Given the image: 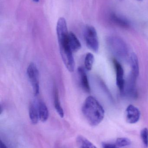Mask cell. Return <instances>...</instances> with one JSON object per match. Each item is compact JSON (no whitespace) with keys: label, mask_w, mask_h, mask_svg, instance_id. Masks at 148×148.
<instances>
[{"label":"cell","mask_w":148,"mask_h":148,"mask_svg":"<svg viewBox=\"0 0 148 148\" xmlns=\"http://www.w3.org/2000/svg\"><path fill=\"white\" fill-rule=\"evenodd\" d=\"M56 34L63 61L70 72H74L75 62L68 43L69 33L67 21L64 18H60L57 21Z\"/></svg>","instance_id":"cell-1"},{"label":"cell","mask_w":148,"mask_h":148,"mask_svg":"<svg viewBox=\"0 0 148 148\" xmlns=\"http://www.w3.org/2000/svg\"><path fill=\"white\" fill-rule=\"evenodd\" d=\"M82 112L87 121L92 126L100 124L105 115L103 107L95 97L91 96L85 100L82 108Z\"/></svg>","instance_id":"cell-2"},{"label":"cell","mask_w":148,"mask_h":148,"mask_svg":"<svg viewBox=\"0 0 148 148\" xmlns=\"http://www.w3.org/2000/svg\"><path fill=\"white\" fill-rule=\"evenodd\" d=\"M107 43L110 51L117 57L123 58L127 56V47L120 38L110 36L107 39Z\"/></svg>","instance_id":"cell-3"},{"label":"cell","mask_w":148,"mask_h":148,"mask_svg":"<svg viewBox=\"0 0 148 148\" xmlns=\"http://www.w3.org/2000/svg\"><path fill=\"white\" fill-rule=\"evenodd\" d=\"M83 35L87 47L95 53H97L99 50V42L95 28L93 26H86Z\"/></svg>","instance_id":"cell-4"},{"label":"cell","mask_w":148,"mask_h":148,"mask_svg":"<svg viewBox=\"0 0 148 148\" xmlns=\"http://www.w3.org/2000/svg\"><path fill=\"white\" fill-rule=\"evenodd\" d=\"M27 74L32 85L33 92L35 96H37L40 92L39 72L35 63L31 62L27 69Z\"/></svg>","instance_id":"cell-5"},{"label":"cell","mask_w":148,"mask_h":148,"mask_svg":"<svg viewBox=\"0 0 148 148\" xmlns=\"http://www.w3.org/2000/svg\"><path fill=\"white\" fill-rule=\"evenodd\" d=\"M137 77L132 73L128 77L127 82H125V88L123 95L132 99L137 97V91L136 88V80Z\"/></svg>","instance_id":"cell-6"},{"label":"cell","mask_w":148,"mask_h":148,"mask_svg":"<svg viewBox=\"0 0 148 148\" xmlns=\"http://www.w3.org/2000/svg\"><path fill=\"white\" fill-rule=\"evenodd\" d=\"M113 63L116 73V85L120 93L122 94L124 91L125 84L124 79V70L120 63L117 60L114 59Z\"/></svg>","instance_id":"cell-7"},{"label":"cell","mask_w":148,"mask_h":148,"mask_svg":"<svg viewBox=\"0 0 148 148\" xmlns=\"http://www.w3.org/2000/svg\"><path fill=\"white\" fill-rule=\"evenodd\" d=\"M140 117V112L138 108L133 105H129L126 109V120L130 124L136 123Z\"/></svg>","instance_id":"cell-8"},{"label":"cell","mask_w":148,"mask_h":148,"mask_svg":"<svg viewBox=\"0 0 148 148\" xmlns=\"http://www.w3.org/2000/svg\"><path fill=\"white\" fill-rule=\"evenodd\" d=\"M80 77L81 86L83 90L87 93H90V87L87 75L85 69L82 67H79L77 69Z\"/></svg>","instance_id":"cell-9"},{"label":"cell","mask_w":148,"mask_h":148,"mask_svg":"<svg viewBox=\"0 0 148 148\" xmlns=\"http://www.w3.org/2000/svg\"><path fill=\"white\" fill-rule=\"evenodd\" d=\"M29 115L31 123L34 124L37 123L40 120L37 103L33 101L30 102L29 106Z\"/></svg>","instance_id":"cell-10"},{"label":"cell","mask_w":148,"mask_h":148,"mask_svg":"<svg viewBox=\"0 0 148 148\" xmlns=\"http://www.w3.org/2000/svg\"><path fill=\"white\" fill-rule=\"evenodd\" d=\"M68 43L70 49L73 53L77 52L81 48V42L73 32H70L69 34Z\"/></svg>","instance_id":"cell-11"},{"label":"cell","mask_w":148,"mask_h":148,"mask_svg":"<svg viewBox=\"0 0 148 148\" xmlns=\"http://www.w3.org/2000/svg\"><path fill=\"white\" fill-rule=\"evenodd\" d=\"M110 18L111 21L114 24L121 27L128 28L130 27V23L127 20L117 15L114 13L110 15Z\"/></svg>","instance_id":"cell-12"},{"label":"cell","mask_w":148,"mask_h":148,"mask_svg":"<svg viewBox=\"0 0 148 148\" xmlns=\"http://www.w3.org/2000/svg\"><path fill=\"white\" fill-rule=\"evenodd\" d=\"M39 119L42 122H45L47 120L49 116V112L46 104L42 101H40L37 103Z\"/></svg>","instance_id":"cell-13"},{"label":"cell","mask_w":148,"mask_h":148,"mask_svg":"<svg viewBox=\"0 0 148 148\" xmlns=\"http://www.w3.org/2000/svg\"><path fill=\"white\" fill-rule=\"evenodd\" d=\"M129 61L132 69L131 73L137 77L140 73V69L138 57L135 53H132L131 54Z\"/></svg>","instance_id":"cell-14"},{"label":"cell","mask_w":148,"mask_h":148,"mask_svg":"<svg viewBox=\"0 0 148 148\" xmlns=\"http://www.w3.org/2000/svg\"><path fill=\"white\" fill-rule=\"evenodd\" d=\"M54 100L55 109L56 110L57 113H58V115L61 118H63L64 115V111H63V109L61 105V103H60L58 90L56 88L54 90Z\"/></svg>","instance_id":"cell-15"},{"label":"cell","mask_w":148,"mask_h":148,"mask_svg":"<svg viewBox=\"0 0 148 148\" xmlns=\"http://www.w3.org/2000/svg\"><path fill=\"white\" fill-rule=\"evenodd\" d=\"M76 141L79 148H97L92 143L82 136H78L76 138Z\"/></svg>","instance_id":"cell-16"},{"label":"cell","mask_w":148,"mask_h":148,"mask_svg":"<svg viewBox=\"0 0 148 148\" xmlns=\"http://www.w3.org/2000/svg\"><path fill=\"white\" fill-rule=\"evenodd\" d=\"M94 61V55L91 53H87L85 56L84 60V65L86 69L88 71H91L93 68Z\"/></svg>","instance_id":"cell-17"},{"label":"cell","mask_w":148,"mask_h":148,"mask_svg":"<svg viewBox=\"0 0 148 148\" xmlns=\"http://www.w3.org/2000/svg\"><path fill=\"white\" fill-rule=\"evenodd\" d=\"M140 136L144 147L148 148V129L147 128H145L141 130Z\"/></svg>","instance_id":"cell-18"},{"label":"cell","mask_w":148,"mask_h":148,"mask_svg":"<svg viewBox=\"0 0 148 148\" xmlns=\"http://www.w3.org/2000/svg\"><path fill=\"white\" fill-rule=\"evenodd\" d=\"M131 144V141L127 138H119L116 140V145L118 147H123L129 146Z\"/></svg>","instance_id":"cell-19"},{"label":"cell","mask_w":148,"mask_h":148,"mask_svg":"<svg viewBox=\"0 0 148 148\" xmlns=\"http://www.w3.org/2000/svg\"><path fill=\"white\" fill-rule=\"evenodd\" d=\"M102 146L103 148H119L116 145L110 143H103Z\"/></svg>","instance_id":"cell-20"},{"label":"cell","mask_w":148,"mask_h":148,"mask_svg":"<svg viewBox=\"0 0 148 148\" xmlns=\"http://www.w3.org/2000/svg\"><path fill=\"white\" fill-rule=\"evenodd\" d=\"M0 148H8L7 146L4 144V143L2 142V141H1V143H0Z\"/></svg>","instance_id":"cell-21"},{"label":"cell","mask_w":148,"mask_h":148,"mask_svg":"<svg viewBox=\"0 0 148 148\" xmlns=\"http://www.w3.org/2000/svg\"><path fill=\"white\" fill-rule=\"evenodd\" d=\"M32 1H33L34 2H38L40 1V0H32Z\"/></svg>","instance_id":"cell-22"},{"label":"cell","mask_w":148,"mask_h":148,"mask_svg":"<svg viewBox=\"0 0 148 148\" xmlns=\"http://www.w3.org/2000/svg\"><path fill=\"white\" fill-rule=\"evenodd\" d=\"M137 1H142V0H137Z\"/></svg>","instance_id":"cell-23"},{"label":"cell","mask_w":148,"mask_h":148,"mask_svg":"<svg viewBox=\"0 0 148 148\" xmlns=\"http://www.w3.org/2000/svg\"></svg>","instance_id":"cell-24"}]
</instances>
